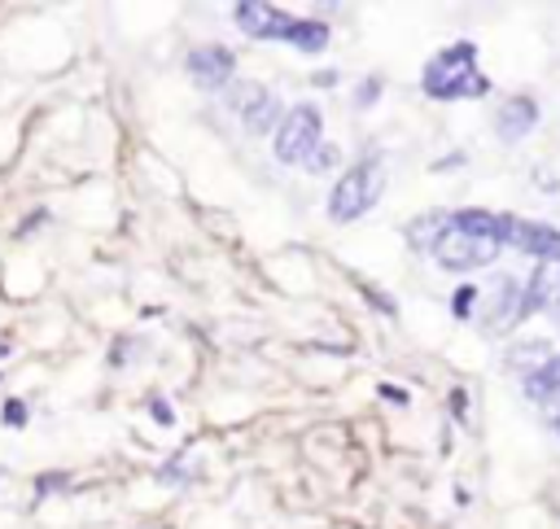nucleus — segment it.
Wrapping results in <instances>:
<instances>
[{
	"label": "nucleus",
	"mask_w": 560,
	"mask_h": 529,
	"mask_svg": "<svg viewBox=\"0 0 560 529\" xmlns=\"http://www.w3.org/2000/svg\"><path fill=\"white\" fill-rule=\"evenodd\" d=\"M499 245H503V214L459 210V214H446V227L433 240V258L446 271H472V267L494 262Z\"/></svg>",
	"instance_id": "f257e3e1"
},
{
	"label": "nucleus",
	"mask_w": 560,
	"mask_h": 529,
	"mask_svg": "<svg viewBox=\"0 0 560 529\" xmlns=\"http://www.w3.org/2000/svg\"><path fill=\"white\" fill-rule=\"evenodd\" d=\"M490 83L477 70V48L472 44H451L424 66V92L433 101H455V96H481Z\"/></svg>",
	"instance_id": "f03ea898"
},
{
	"label": "nucleus",
	"mask_w": 560,
	"mask_h": 529,
	"mask_svg": "<svg viewBox=\"0 0 560 529\" xmlns=\"http://www.w3.org/2000/svg\"><path fill=\"white\" fill-rule=\"evenodd\" d=\"M381 192H385V171H381V162H359V166H350V171L337 179V188H332V197H328V214H332L337 223H350V219L368 214Z\"/></svg>",
	"instance_id": "7ed1b4c3"
},
{
	"label": "nucleus",
	"mask_w": 560,
	"mask_h": 529,
	"mask_svg": "<svg viewBox=\"0 0 560 529\" xmlns=\"http://www.w3.org/2000/svg\"><path fill=\"white\" fill-rule=\"evenodd\" d=\"M324 136V114L315 105H293L276 127V157L280 162H306Z\"/></svg>",
	"instance_id": "20e7f679"
},
{
	"label": "nucleus",
	"mask_w": 560,
	"mask_h": 529,
	"mask_svg": "<svg viewBox=\"0 0 560 529\" xmlns=\"http://www.w3.org/2000/svg\"><path fill=\"white\" fill-rule=\"evenodd\" d=\"M503 240L534 258H560V227L534 219H503Z\"/></svg>",
	"instance_id": "39448f33"
},
{
	"label": "nucleus",
	"mask_w": 560,
	"mask_h": 529,
	"mask_svg": "<svg viewBox=\"0 0 560 529\" xmlns=\"http://www.w3.org/2000/svg\"><path fill=\"white\" fill-rule=\"evenodd\" d=\"M236 26H241L245 35H254V39H284L289 26H293V17L280 13V9H271V4L241 0V4H236Z\"/></svg>",
	"instance_id": "423d86ee"
},
{
	"label": "nucleus",
	"mask_w": 560,
	"mask_h": 529,
	"mask_svg": "<svg viewBox=\"0 0 560 529\" xmlns=\"http://www.w3.org/2000/svg\"><path fill=\"white\" fill-rule=\"evenodd\" d=\"M525 297V315L529 310H547V315H560V258H542L529 275V289L521 293Z\"/></svg>",
	"instance_id": "0eeeda50"
},
{
	"label": "nucleus",
	"mask_w": 560,
	"mask_h": 529,
	"mask_svg": "<svg viewBox=\"0 0 560 529\" xmlns=\"http://www.w3.org/2000/svg\"><path fill=\"white\" fill-rule=\"evenodd\" d=\"M188 70H192V79H197L201 87H223V83L232 79V52L219 48V44H210V48H192Z\"/></svg>",
	"instance_id": "6e6552de"
},
{
	"label": "nucleus",
	"mask_w": 560,
	"mask_h": 529,
	"mask_svg": "<svg viewBox=\"0 0 560 529\" xmlns=\"http://www.w3.org/2000/svg\"><path fill=\"white\" fill-rule=\"evenodd\" d=\"M499 127V140H521V136H529L534 131V122H538V105L529 101V96H508L503 105H499V118H494Z\"/></svg>",
	"instance_id": "1a4fd4ad"
},
{
	"label": "nucleus",
	"mask_w": 560,
	"mask_h": 529,
	"mask_svg": "<svg viewBox=\"0 0 560 529\" xmlns=\"http://www.w3.org/2000/svg\"><path fill=\"white\" fill-rule=\"evenodd\" d=\"M521 315H525V297H521L516 280L494 275V284H490V324L508 328V324H516Z\"/></svg>",
	"instance_id": "9d476101"
},
{
	"label": "nucleus",
	"mask_w": 560,
	"mask_h": 529,
	"mask_svg": "<svg viewBox=\"0 0 560 529\" xmlns=\"http://www.w3.org/2000/svg\"><path fill=\"white\" fill-rule=\"evenodd\" d=\"M236 109L245 114L249 131H267V127H271V118H276V101H271L258 83H245V92L236 96Z\"/></svg>",
	"instance_id": "9b49d317"
},
{
	"label": "nucleus",
	"mask_w": 560,
	"mask_h": 529,
	"mask_svg": "<svg viewBox=\"0 0 560 529\" xmlns=\"http://www.w3.org/2000/svg\"><path fill=\"white\" fill-rule=\"evenodd\" d=\"M284 39H289L293 48H302V52H319V48L328 44V26L315 22V17H293V26H289Z\"/></svg>",
	"instance_id": "f8f14e48"
},
{
	"label": "nucleus",
	"mask_w": 560,
	"mask_h": 529,
	"mask_svg": "<svg viewBox=\"0 0 560 529\" xmlns=\"http://www.w3.org/2000/svg\"><path fill=\"white\" fill-rule=\"evenodd\" d=\"M442 227H446V214H424V219H416L411 223V245H420V249H433V240L442 236Z\"/></svg>",
	"instance_id": "ddd939ff"
},
{
	"label": "nucleus",
	"mask_w": 560,
	"mask_h": 529,
	"mask_svg": "<svg viewBox=\"0 0 560 529\" xmlns=\"http://www.w3.org/2000/svg\"><path fill=\"white\" fill-rule=\"evenodd\" d=\"M332 162H337V149H332V144H319V149L306 157V171H328Z\"/></svg>",
	"instance_id": "4468645a"
},
{
	"label": "nucleus",
	"mask_w": 560,
	"mask_h": 529,
	"mask_svg": "<svg viewBox=\"0 0 560 529\" xmlns=\"http://www.w3.org/2000/svg\"><path fill=\"white\" fill-rule=\"evenodd\" d=\"M472 297H477V289H459V293H455V302H451V310H455V315H468Z\"/></svg>",
	"instance_id": "2eb2a0df"
},
{
	"label": "nucleus",
	"mask_w": 560,
	"mask_h": 529,
	"mask_svg": "<svg viewBox=\"0 0 560 529\" xmlns=\"http://www.w3.org/2000/svg\"><path fill=\"white\" fill-rule=\"evenodd\" d=\"M4 420H9V424H22V420H26V407H22V402H9V407H4Z\"/></svg>",
	"instance_id": "dca6fc26"
},
{
	"label": "nucleus",
	"mask_w": 560,
	"mask_h": 529,
	"mask_svg": "<svg viewBox=\"0 0 560 529\" xmlns=\"http://www.w3.org/2000/svg\"><path fill=\"white\" fill-rule=\"evenodd\" d=\"M556 428H560V415H556Z\"/></svg>",
	"instance_id": "f3484780"
}]
</instances>
